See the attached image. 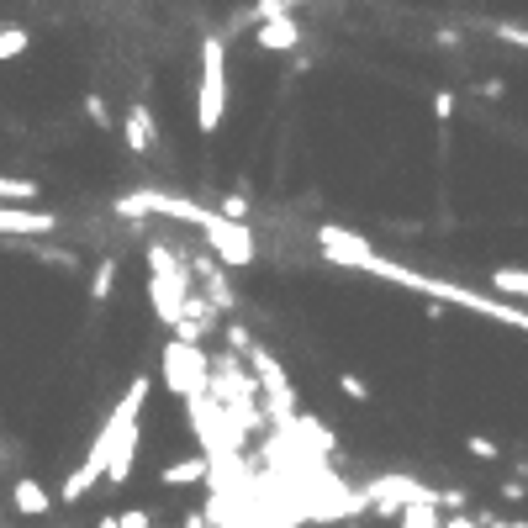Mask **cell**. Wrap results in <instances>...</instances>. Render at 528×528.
I'll use <instances>...</instances> for the list:
<instances>
[{
	"mask_svg": "<svg viewBox=\"0 0 528 528\" xmlns=\"http://www.w3.org/2000/svg\"><path fill=\"white\" fill-rule=\"evenodd\" d=\"M191 296H196L191 264L169 249V243H148V307H154V317L164 328H175Z\"/></svg>",
	"mask_w": 528,
	"mask_h": 528,
	"instance_id": "cell-3",
	"label": "cell"
},
{
	"mask_svg": "<svg viewBox=\"0 0 528 528\" xmlns=\"http://www.w3.org/2000/svg\"><path fill=\"white\" fill-rule=\"evenodd\" d=\"M492 32L502 37V43H513V48H528V27H518V22H497Z\"/></svg>",
	"mask_w": 528,
	"mask_h": 528,
	"instance_id": "cell-23",
	"label": "cell"
},
{
	"mask_svg": "<svg viewBox=\"0 0 528 528\" xmlns=\"http://www.w3.org/2000/svg\"><path fill=\"white\" fill-rule=\"evenodd\" d=\"M206 481V455H185V460H169L159 470V486H201Z\"/></svg>",
	"mask_w": 528,
	"mask_h": 528,
	"instance_id": "cell-13",
	"label": "cell"
},
{
	"mask_svg": "<svg viewBox=\"0 0 528 528\" xmlns=\"http://www.w3.org/2000/svg\"><path fill=\"white\" fill-rule=\"evenodd\" d=\"M122 138H127V148L138 159H154L159 154V122H154V111H148L143 101H132L127 106V117H122Z\"/></svg>",
	"mask_w": 528,
	"mask_h": 528,
	"instance_id": "cell-10",
	"label": "cell"
},
{
	"mask_svg": "<svg viewBox=\"0 0 528 528\" xmlns=\"http://www.w3.org/2000/svg\"><path fill=\"white\" fill-rule=\"evenodd\" d=\"M228 117V43L201 37V80H196V127L212 138Z\"/></svg>",
	"mask_w": 528,
	"mask_h": 528,
	"instance_id": "cell-4",
	"label": "cell"
},
{
	"mask_svg": "<svg viewBox=\"0 0 528 528\" xmlns=\"http://www.w3.org/2000/svg\"><path fill=\"white\" fill-rule=\"evenodd\" d=\"M249 375H254V386H259V396L270 402V412H275V423H296V391H291V381H286V370H280V360L264 344H249Z\"/></svg>",
	"mask_w": 528,
	"mask_h": 528,
	"instance_id": "cell-6",
	"label": "cell"
},
{
	"mask_svg": "<svg viewBox=\"0 0 528 528\" xmlns=\"http://www.w3.org/2000/svg\"><path fill=\"white\" fill-rule=\"evenodd\" d=\"M43 196V185L37 180H22V175H0V206H32Z\"/></svg>",
	"mask_w": 528,
	"mask_h": 528,
	"instance_id": "cell-14",
	"label": "cell"
},
{
	"mask_svg": "<svg viewBox=\"0 0 528 528\" xmlns=\"http://www.w3.org/2000/svg\"><path fill=\"white\" fill-rule=\"evenodd\" d=\"M159 370H164V381L175 396H201V391H212V360H206V349L196 344H180V338H169L164 354H159Z\"/></svg>",
	"mask_w": 528,
	"mask_h": 528,
	"instance_id": "cell-5",
	"label": "cell"
},
{
	"mask_svg": "<svg viewBox=\"0 0 528 528\" xmlns=\"http://www.w3.org/2000/svg\"><path fill=\"white\" fill-rule=\"evenodd\" d=\"M307 0H254L249 6V22H275V16H296Z\"/></svg>",
	"mask_w": 528,
	"mask_h": 528,
	"instance_id": "cell-17",
	"label": "cell"
},
{
	"mask_svg": "<svg viewBox=\"0 0 528 528\" xmlns=\"http://www.w3.org/2000/svg\"><path fill=\"white\" fill-rule=\"evenodd\" d=\"M148 391H154V381L148 375H132V386L117 407H111V418L101 423L96 433V444H90V455L80 470H69V481L59 486V502H85V492H96V481H106V460H111V449H117L122 439H132L143 423V407H148Z\"/></svg>",
	"mask_w": 528,
	"mask_h": 528,
	"instance_id": "cell-2",
	"label": "cell"
},
{
	"mask_svg": "<svg viewBox=\"0 0 528 528\" xmlns=\"http://www.w3.org/2000/svg\"><path fill=\"white\" fill-rule=\"evenodd\" d=\"M96 528H122V523H117V513H106V518H101Z\"/></svg>",
	"mask_w": 528,
	"mask_h": 528,
	"instance_id": "cell-28",
	"label": "cell"
},
{
	"mask_svg": "<svg viewBox=\"0 0 528 528\" xmlns=\"http://www.w3.org/2000/svg\"><path fill=\"white\" fill-rule=\"evenodd\" d=\"M301 37H307V27H301L296 16H275V22L254 27V48H264V53H296Z\"/></svg>",
	"mask_w": 528,
	"mask_h": 528,
	"instance_id": "cell-11",
	"label": "cell"
},
{
	"mask_svg": "<svg viewBox=\"0 0 528 528\" xmlns=\"http://www.w3.org/2000/svg\"><path fill=\"white\" fill-rule=\"evenodd\" d=\"M185 264H191V280L206 286V301L217 307V317H228L238 307V296L228 286V264H222V259H185Z\"/></svg>",
	"mask_w": 528,
	"mask_h": 528,
	"instance_id": "cell-8",
	"label": "cell"
},
{
	"mask_svg": "<svg viewBox=\"0 0 528 528\" xmlns=\"http://www.w3.org/2000/svg\"><path fill=\"white\" fill-rule=\"evenodd\" d=\"M11 502H16V513H22V518H43V513H48V507H53V492H48V486H43V481H32V476H22V481H16V486H11Z\"/></svg>",
	"mask_w": 528,
	"mask_h": 528,
	"instance_id": "cell-12",
	"label": "cell"
},
{
	"mask_svg": "<svg viewBox=\"0 0 528 528\" xmlns=\"http://www.w3.org/2000/svg\"><path fill=\"white\" fill-rule=\"evenodd\" d=\"M317 249H323V259L333 264H344V270H365V275H381L391 280V286H407V291H423L433 301H455V307H470V312H481V317H492V323H507V328H528V312L513 307V301H486L476 291H465L455 286V280H433V275H418V270H407V264H396L386 254H375L370 243L360 233H349V228H317Z\"/></svg>",
	"mask_w": 528,
	"mask_h": 528,
	"instance_id": "cell-1",
	"label": "cell"
},
{
	"mask_svg": "<svg viewBox=\"0 0 528 528\" xmlns=\"http://www.w3.org/2000/svg\"><path fill=\"white\" fill-rule=\"evenodd\" d=\"M185 528H206V513H191V518H185Z\"/></svg>",
	"mask_w": 528,
	"mask_h": 528,
	"instance_id": "cell-27",
	"label": "cell"
},
{
	"mask_svg": "<svg viewBox=\"0 0 528 528\" xmlns=\"http://www.w3.org/2000/svg\"><path fill=\"white\" fill-rule=\"evenodd\" d=\"M217 323H222V317H217V307H212V301H206V296H191V301H185V312H180V323L175 328H169V338H180V344H206V333H217Z\"/></svg>",
	"mask_w": 528,
	"mask_h": 528,
	"instance_id": "cell-9",
	"label": "cell"
},
{
	"mask_svg": "<svg viewBox=\"0 0 528 528\" xmlns=\"http://www.w3.org/2000/svg\"><path fill=\"white\" fill-rule=\"evenodd\" d=\"M338 391H344L349 402H370V386H365V381H360V375H354V370H344V375H338Z\"/></svg>",
	"mask_w": 528,
	"mask_h": 528,
	"instance_id": "cell-21",
	"label": "cell"
},
{
	"mask_svg": "<svg viewBox=\"0 0 528 528\" xmlns=\"http://www.w3.org/2000/svg\"><path fill=\"white\" fill-rule=\"evenodd\" d=\"M455 90H439V96H433V117H439V122H449V117H455Z\"/></svg>",
	"mask_w": 528,
	"mask_h": 528,
	"instance_id": "cell-26",
	"label": "cell"
},
{
	"mask_svg": "<svg viewBox=\"0 0 528 528\" xmlns=\"http://www.w3.org/2000/svg\"><path fill=\"white\" fill-rule=\"evenodd\" d=\"M465 449H470L476 460H497V455H502V449H497L492 439H486V433H470V439H465Z\"/></svg>",
	"mask_w": 528,
	"mask_h": 528,
	"instance_id": "cell-22",
	"label": "cell"
},
{
	"mask_svg": "<svg viewBox=\"0 0 528 528\" xmlns=\"http://www.w3.org/2000/svg\"><path fill=\"white\" fill-rule=\"evenodd\" d=\"M154 528H159V523H154Z\"/></svg>",
	"mask_w": 528,
	"mask_h": 528,
	"instance_id": "cell-29",
	"label": "cell"
},
{
	"mask_svg": "<svg viewBox=\"0 0 528 528\" xmlns=\"http://www.w3.org/2000/svg\"><path fill=\"white\" fill-rule=\"evenodd\" d=\"M217 217H228V222H243V217H249V201H243V196H222Z\"/></svg>",
	"mask_w": 528,
	"mask_h": 528,
	"instance_id": "cell-24",
	"label": "cell"
},
{
	"mask_svg": "<svg viewBox=\"0 0 528 528\" xmlns=\"http://www.w3.org/2000/svg\"><path fill=\"white\" fill-rule=\"evenodd\" d=\"M85 117L96 122L101 132H111V127H117V122H111V111H106V101L96 96V90H90V96H85Z\"/></svg>",
	"mask_w": 528,
	"mask_h": 528,
	"instance_id": "cell-20",
	"label": "cell"
},
{
	"mask_svg": "<svg viewBox=\"0 0 528 528\" xmlns=\"http://www.w3.org/2000/svg\"><path fill=\"white\" fill-rule=\"evenodd\" d=\"M492 291L528 301V270H518V264H502V270H492Z\"/></svg>",
	"mask_w": 528,
	"mask_h": 528,
	"instance_id": "cell-16",
	"label": "cell"
},
{
	"mask_svg": "<svg viewBox=\"0 0 528 528\" xmlns=\"http://www.w3.org/2000/svg\"><path fill=\"white\" fill-rule=\"evenodd\" d=\"M27 48H32V32L27 27H0V64L22 59Z\"/></svg>",
	"mask_w": 528,
	"mask_h": 528,
	"instance_id": "cell-18",
	"label": "cell"
},
{
	"mask_svg": "<svg viewBox=\"0 0 528 528\" xmlns=\"http://www.w3.org/2000/svg\"><path fill=\"white\" fill-rule=\"evenodd\" d=\"M111 291H117V259H96V270H90V301H96V307H106L111 301Z\"/></svg>",
	"mask_w": 528,
	"mask_h": 528,
	"instance_id": "cell-15",
	"label": "cell"
},
{
	"mask_svg": "<svg viewBox=\"0 0 528 528\" xmlns=\"http://www.w3.org/2000/svg\"><path fill=\"white\" fill-rule=\"evenodd\" d=\"M396 523H402V528H444V513H439V507H402V518H396Z\"/></svg>",
	"mask_w": 528,
	"mask_h": 528,
	"instance_id": "cell-19",
	"label": "cell"
},
{
	"mask_svg": "<svg viewBox=\"0 0 528 528\" xmlns=\"http://www.w3.org/2000/svg\"><path fill=\"white\" fill-rule=\"evenodd\" d=\"M201 238L212 243V259H222L228 270H249L254 264V228L249 222H228V217H206V228H201Z\"/></svg>",
	"mask_w": 528,
	"mask_h": 528,
	"instance_id": "cell-7",
	"label": "cell"
},
{
	"mask_svg": "<svg viewBox=\"0 0 528 528\" xmlns=\"http://www.w3.org/2000/svg\"><path fill=\"white\" fill-rule=\"evenodd\" d=\"M117 523L122 528H154V513L148 507H127V513H117Z\"/></svg>",
	"mask_w": 528,
	"mask_h": 528,
	"instance_id": "cell-25",
	"label": "cell"
}]
</instances>
